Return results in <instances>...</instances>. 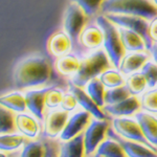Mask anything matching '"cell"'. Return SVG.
Wrapping results in <instances>:
<instances>
[{"mask_svg":"<svg viewBox=\"0 0 157 157\" xmlns=\"http://www.w3.org/2000/svg\"><path fill=\"white\" fill-rule=\"evenodd\" d=\"M54 68L48 58L43 55L34 54L22 58L13 68V90L25 91L49 85H58L52 83Z\"/></svg>","mask_w":157,"mask_h":157,"instance_id":"1","label":"cell"},{"mask_svg":"<svg viewBox=\"0 0 157 157\" xmlns=\"http://www.w3.org/2000/svg\"><path fill=\"white\" fill-rule=\"evenodd\" d=\"M55 85L45 86L41 88H34V89H29L24 91L25 100H26L27 111L35 115L40 121H43L45 114V98L48 90ZM59 86V85H58Z\"/></svg>","mask_w":157,"mask_h":157,"instance_id":"11","label":"cell"},{"mask_svg":"<svg viewBox=\"0 0 157 157\" xmlns=\"http://www.w3.org/2000/svg\"><path fill=\"white\" fill-rule=\"evenodd\" d=\"M81 66V57L75 52H70L55 60L54 67L58 75L62 78H67L70 80L73 75H77Z\"/></svg>","mask_w":157,"mask_h":157,"instance_id":"19","label":"cell"},{"mask_svg":"<svg viewBox=\"0 0 157 157\" xmlns=\"http://www.w3.org/2000/svg\"><path fill=\"white\" fill-rule=\"evenodd\" d=\"M100 14L129 15L151 20L157 16V6L152 0H105Z\"/></svg>","mask_w":157,"mask_h":157,"instance_id":"3","label":"cell"},{"mask_svg":"<svg viewBox=\"0 0 157 157\" xmlns=\"http://www.w3.org/2000/svg\"><path fill=\"white\" fill-rule=\"evenodd\" d=\"M59 157H86L84 132L69 140L59 141Z\"/></svg>","mask_w":157,"mask_h":157,"instance_id":"21","label":"cell"},{"mask_svg":"<svg viewBox=\"0 0 157 157\" xmlns=\"http://www.w3.org/2000/svg\"><path fill=\"white\" fill-rule=\"evenodd\" d=\"M78 103L77 101V98L75 97V94L72 92H70L69 90L65 91V94L62 100V104H61V108L65 111L71 112V111H75L78 108Z\"/></svg>","mask_w":157,"mask_h":157,"instance_id":"36","label":"cell"},{"mask_svg":"<svg viewBox=\"0 0 157 157\" xmlns=\"http://www.w3.org/2000/svg\"><path fill=\"white\" fill-rule=\"evenodd\" d=\"M69 113L70 112L63 110L61 107L46 109L44 120L42 121V132L40 136L54 139L60 136L70 116Z\"/></svg>","mask_w":157,"mask_h":157,"instance_id":"9","label":"cell"},{"mask_svg":"<svg viewBox=\"0 0 157 157\" xmlns=\"http://www.w3.org/2000/svg\"><path fill=\"white\" fill-rule=\"evenodd\" d=\"M67 89L72 92L75 94V97L77 98V101L82 109H84L87 112H89L92 117L98 118V120H109L111 121V117L109 116L107 113L104 112L103 108H101L100 106H98L95 104L94 101L92 100L89 94L86 92V90L82 87H78V86L75 85L73 83L70 82L68 80V85Z\"/></svg>","mask_w":157,"mask_h":157,"instance_id":"12","label":"cell"},{"mask_svg":"<svg viewBox=\"0 0 157 157\" xmlns=\"http://www.w3.org/2000/svg\"><path fill=\"white\" fill-rule=\"evenodd\" d=\"M105 113L112 117H123V116H134L141 110L140 98L137 95H131L126 100L113 105H105L103 107Z\"/></svg>","mask_w":157,"mask_h":157,"instance_id":"16","label":"cell"},{"mask_svg":"<svg viewBox=\"0 0 157 157\" xmlns=\"http://www.w3.org/2000/svg\"><path fill=\"white\" fill-rule=\"evenodd\" d=\"M94 20L104 33L103 49L108 55L112 66L118 68L121 59L126 54V50L121 41L117 26L103 14H98Z\"/></svg>","mask_w":157,"mask_h":157,"instance_id":"4","label":"cell"},{"mask_svg":"<svg viewBox=\"0 0 157 157\" xmlns=\"http://www.w3.org/2000/svg\"><path fill=\"white\" fill-rule=\"evenodd\" d=\"M111 126V121L98 120L92 117V120L84 131V144H85V156L90 157L94 154L98 146L105 140L107 136V131Z\"/></svg>","mask_w":157,"mask_h":157,"instance_id":"8","label":"cell"},{"mask_svg":"<svg viewBox=\"0 0 157 157\" xmlns=\"http://www.w3.org/2000/svg\"><path fill=\"white\" fill-rule=\"evenodd\" d=\"M6 157H20L19 152H7Z\"/></svg>","mask_w":157,"mask_h":157,"instance_id":"40","label":"cell"},{"mask_svg":"<svg viewBox=\"0 0 157 157\" xmlns=\"http://www.w3.org/2000/svg\"><path fill=\"white\" fill-rule=\"evenodd\" d=\"M90 157H105V156H97V155H92V156H90Z\"/></svg>","mask_w":157,"mask_h":157,"instance_id":"42","label":"cell"},{"mask_svg":"<svg viewBox=\"0 0 157 157\" xmlns=\"http://www.w3.org/2000/svg\"><path fill=\"white\" fill-rule=\"evenodd\" d=\"M0 104L2 107H6L15 113L25 112L27 110L25 94L21 90H13L3 93L0 98Z\"/></svg>","mask_w":157,"mask_h":157,"instance_id":"23","label":"cell"},{"mask_svg":"<svg viewBox=\"0 0 157 157\" xmlns=\"http://www.w3.org/2000/svg\"><path fill=\"white\" fill-rule=\"evenodd\" d=\"M86 92L89 94V97L95 102L98 106L103 108L105 106V92L106 87L101 82L98 78H92L91 81L87 83V85L84 87Z\"/></svg>","mask_w":157,"mask_h":157,"instance_id":"27","label":"cell"},{"mask_svg":"<svg viewBox=\"0 0 157 157\" xmlns=\"http://www.w3.org/2000/svg\"><path fill=\"white\" fill-rule=\"evenodd\" d=\"M107 137H110L117 141L128 157H157L156 152L149 149L148 147H146L143 144L121 137L120 134L115 132L114 129L111 126L107 131Z\"/></svg>","mask_w":157,"mask_h":157,"instance_id":"15","label":"cell"},{"mask_svg":"<svg viewBox=\"0 0 157 157\" xmlns=\"http://www.w3.org/2000/svg\"><path fill=\"white\" fill-rule=\"evenodd\" d=\"M143 75H145L148 82L149 88H153L157 86V63L153 59L148 60L146 64L140 69Z\"/></svg>","mask_w":157,"mask_h":157,"instance_id":"35","label":"cell"},{"mask_svg":"<svg viewBox=\"0 0 157 157\" xmlns=\"http://www.w3.org/2000/svg\"><path fill=\"white\" fill-rule=\"evenodd\" d=\"M46 48L48 54L56 60L57 58L72 52L75 44L69 35L62 29L50 35L46 43Z\"/></svg>","mask_w":157,"mask_h":157,"instance_id":"14","label":"cell"},{"mask_svg":"<svg viewBox=\"0 0 157 157\" xmlns=\"http://www.w3.org/2000/svg\"><path fill=\"white\" fill-rule=\"evenodd\" d=\"M111 127L114 129L117 134L121 137L129 139V140L137 141L143 144L149 149L153 150L157 153V147L153 146L144 135L141 128L139 126L136 118L130 117V116H123V117H112L111 118Z\"/></svg>","mask_w":157,"mask_h":157,"instance_id":"6","label":"cell"},{"mask_svg":"<svg viewBox=\"0 0 157 157\" xmlns=\"http://www.w3.org/2000/svg\"><path fill=\"white\" fill-rule=\"evenodd\" d=\"M149 35L152 43H157V16L149 21Z\"/></svg>","mask_w":157,"mask_h":157,"instance_id":"38","label":"cell"},{"mask_svg":"<svg viewBox=\"0 0 157 157\" xmlns=\"http://www.w3.org/2000/svg\"><path fill=\"white\" fill-rule=\"evenodd\" d=\"M141 110L157 114V86L149 88L141 95H139Z\"/></svg>","mask_w":157,"mask_h":157,"instance_id":"31","label":"cell"},{"mask_svg":"<svg viewBox=\"0 0 157 157\" xmlns=\"http://www.w3.org/2000/svg\"><path fill=\"white\" fill-rule=\"evenodd\" d=\"M93 155L105 157H128L120 144L110 137H107L98 146Z\"/></svg>","mask_w":157,"mask_h":157,"instance_id":"26","label":"cell"},{"mask_svg":"<svg viewBox=\"0 0 157 157\" xmlns=\"http://www.w3.org/2000/svg\"><path fill=\"white\" fill-rule=\"evenodd\" d=\"M16 130V113L1 106L0 108V132L1 134H10L15 133Z\"/></svg>","mask_w":157,"mask_h":157,"instance_id":"29","label":"cell"},{"mask_svg":"<svg viewBox=\"0 0 157 157\" xmlns=\"http://www.w3.org/2000/svg\"><path fill=\"white\" fill-rule=\"evenodd\" d=\"M64 94H65V91L62 87H60L58 85L52 86L48 90V92L46 93V98H45V106H46V109L60 108Z\"/></svg>","mask_w":157,"mask_h":157,"instance_id":"34","label":"cell"},{"mask_svg":"<svg viewBox=\"0 0 157 157\" xmlns=\"http://www.w3.org/2000/svg\"><path fill=\"white\" fill-rule=\"evenodd\" d=\"M151 59V55L149 50H138V52H126L123 57L118 69L126 77L131 73L140 71L144 65L148 60Z\"/></svg>","mask_w":157,"mask_h":157,"instance_id":"17","label":"cell"},{"mask_svg":"<svg viewBox=\"0 0 157 157\" xmlns=\"http://www.w3.org/2000/svg\"><path fill=\"white\" fill-rule=\"evenodd\" d=\"M152 1H153V3L157 6V0H152Z\"/></svg>","mask_w":157,"mask_h":157,"instance_id":"41","label":"cell"},{"mask_svg":"<svg viewBox=\"0 0 157 157\" xmlns=\"http://www.w3.org/2000/svg\"><path fill=\"white\" fill-rule=\"evenodd\" d=\"M125 85L128 88L131 95H137V97L143 94L147 90V88H149L147 78L141 71L134 72L127 75Z\"/></svg>","mask_w":157,"mask_h":157,"instance_id":"25","label":"cell"},{"mask_svg":"<svg viewBox=\"0 0 157 157\" xmlns=\"http://www.w3.org/2000/svg\"><path fill=\"white\" fill-rule=\"evenodd\" d=\"M134 117L138 121L145 137L152 145L157 147V114L140 110Z\"/></svg>","mask_w":157,"mask_h":157,"instance_id":"20","label":"cell"},{"mask_svg":"<svg viewBox=\"0 0 157 157\" xmlns=\"http://www.w3.org/2000/svg\"><path fill=\"white\" fill-rule=\"evenodd\" d=\"M44 139L45 155L44 157H59V141L54 138H47L40 136Z\"/></svg>","mask_w":157,"mask_h":157,"instance_id":"37","label":"cell"},{"mask_svg":"<svg viewBox=\"0 0 157 157\" xmlns=\"http://www.w3.org/2000/svg\"><path fill=\"white\" fill-rule=\"evenodd\" d=\"M16 126L17 130L20 133L30 139L38 137L42 132V126H40V121L30 112L16 113Z\"/></svg>","mask_w":157,"mask_h":157,"instance_id":"18","label":"cell"},{"mask_svg":"<svg viewBox=\"0 0 157 157\" xmlns=\"http://www.w3.org/2000/svg\"><path fill=\"white\" fill-rule=\"evenodd\" d=\"M149 52H150L152 59H153L157 63V43H154V44H152L151 48L149 49Z\"/></svg>","mask_w":157,"mask_h":157,"instance_id":"39","label":"cell"},{"mask_svg":"<svg viewBox=\"0 0 157 157\" xmlns=\"http://www.w3.org/2000/svg\"><path fill=\"white\" fill-rule=\"evenodd\" d=\"M98 78L106 87V89L120 87V86L125 85L126 82V75H123L118 68L113 66L101 73Z\"/></svg>","mask_w":157,"mask_h":157,"instance_id":"24","label":"cell"},{"mask_svg":"<svg viewBox=\"0 0 157 157\" xmlns=\"http://www.w3.org/2000/svg\"><path fill=\"white\" fill-rule=\"evenodd\" d=\"M44 155L45 143L42 137L38 140H27L20 153V157H44Z\"/></svg>","mask_w":157,"mask_h":157,"instance_id":"30","label":"cell"},{"mask_svg":"<svg viewBox=\"0 0 157 157\" xmlns=\"http://www.w3.org/2000/svg\"><path fill=\"white\" fill-rule=\"evenodd\" d=\"M112 67L108 55L103 48L88 52L81 58V66L77 75L70 78V82L84 88L92 78H98L106 69Z\"/></svg>","mask_w":157,"mask_h":157,"instance_id":"2","label":"cell"},{"mask_svg":"<svg viewBox=\"0 0 157 157\" xmlns=\"http://www.w3.org/2000/svg\"><path fill=\"white\" fill-rule=\"evenodd\" d=\"M92 120V115L84 109L77 110L73 114L69 116L67 124L63 132L61 133V140H69L80 133L84 132L87 126Z\"/></svg>","mask_w":157,"mask_h":157,"instance_id":"13","label":"cell"},{"mask_svg":"<svg viewBox=\"0 0 157 157\" xmlns=\"http://www.w3.org/2000/svg\"><path fill=\"white\" fill-rule=\"evenodd\" d=\"M104 44V33L94 19H90L89 22L86 24L84 29L82 30L78 37V48L73 52H75L78 57L88 52L103 48Z\"/></svg>","mask_w":157,"mask_h":157,"instance_id":"7","label":"cell"},{"mask_svg":"<svg viewBox=\"0 0 157 157\" xmlns=\"http://www.w3.org/2000/svg\"><path fill=\"white\" fill-rule=\"evenodd\" d=\"M105 16L111 22H113L116 26L126 27V29H132L139 34L146 41L148 50L151 48L153 43H152L150 35H149V21L150 20L137 16H129V15L106 14Z\"/></svg>","mask_w":157,"mask_h":157,"instance_id":"10","label":"cell"},{"mask_svg":"<svg viewBox=\"0 0 157 157\" xmlns=\"http://www.w3.org/2000/svg\"><path fill=\"white\" fill-rule=\"evenodd\" d=\"M26 137L23 134L10 133V134H1L0 138V147L1 151L6 152H14L26 143Z\"/></svg>","mask_w":157,"mask_h":157,"instance_id":"28","label":"cell"},{"mask_svg":"<svg viewBox=\"0 0 157 157\" xmlns=\"http://www.w3.org/2000/svg\"><path fill=\"white\" fill-rule=\"evenodd\" d=\"M118 33H120L121 41L126 52H138V50H148L147 43L144 38L134 32L132 29H126V27L117 26Z\"/></svg>","mask_w":157,"mask_h":157,"instance_id":"22","label":"cell"},{"mask_svg":"<svg viewBox=\"0 0 157 157\" xmlns=\"http://www.w3.org/2000/svg\"><path fill=\"white\" fill-rule=\"evenodd\" d=\"M77 3L90 19H94L101 13V9L105 0H70Z\"/></svg>","mask_w":157,"mask_h":157,"instance_id":"33","label":"cell"},{"mask_svg":"<svg viewBox=\"0 0 157 157\" xmlns=\"http://www.w3.org/2000/svg\"><path fill=\"white\" fill-rule=\"evenodd\" d=\"M129 97H131V93L129 92L126 85L116 88H111V89H106L105 105H113V104L120 103Z\"/></svg>","mask_w":157,"mask_h":157,"instance_id":"32","label":"cell"},{"mask_svg":"<svg viewBox=\"0 0 157 157\" xmlns=\"http://www.w3.org/2000/svg\"><path fill=\"white\" fill-rule=\"evenodd\" d=\"M90 18L85 14L84 11L77 3L70 1L65 9L63 15V29L67 33L72 39L75 44V52L78 48V37L86 24L89 22Z\"/></svg>","mask_w":157,"mask_h":157,"instance_id":"5","label":"cell"}]
</instances>
